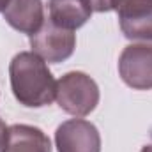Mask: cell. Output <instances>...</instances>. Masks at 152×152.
I'll return each instance as SVG.
<instances>
[{
    "instance_id": "12",
    "label": "cell",
    "mask_w": 152,
    "mask_h": 152,
    "mask_svg": "<svg viewBox=\"0 0 152 152\" xmlns=\"http://www.w3.org/2000/svg\"><path fill=\"white\" fill-rule=\"evenodd\" d=\"M7 4H9V0H0V12H4V9L7 7Z\"/></svg>"
},
{
    "instance_id": "6",
    "label": "cell",
    "mask_w": 152,
    "mask_h": 152,
    "mask_svg": "<svg viewBox=\"0 0 152 152\" xmlns=\"http://www.w3.org/2000/svg\"><path fill=\"white\" fill-rule=\"evenodd\" d=\"M58 152H101L99 129L85 118H69L55 131Z\"/></svg>"
},
{
    "instance_id": "1",
    "label": "cell",
    "mask_w": 152,
    "mask_h": 152,
    "mask_svg": "<svg viewBox=\"0 0 152 152\" xmlns=\"http://www.w3.org/2000/svg\"><path fill=\"white\" fill-rule=\"evenodd\" d=\"M11 90L27 108H42L55 101L57 81L48 64L34 51H20L9 64Z\"/></svg>"
},
{
    "instance_id": "8",
    "label": "cell",
    "mask_w": 152,
    "mask_h": 152,
    "mask_svg": "<svg viewBox=\"0 0 152 152\" xmlns=\"http://www.w3.org/2000/svg\"><path fill=\"white\" fill-rule=\"evenodd\" d=\"M50 20L67 30L81 28L92 16V5L88 0H48Z\"/></svg>"
},
{
    "instance_id": "5",
    "label": "cell",
    "mask_w": 152,
    "mask_h": 152,
    "mask_svg": "<svg viewBox=\"0 0 152 152\" xmlns=\"http://www.w3.org/2000/svg\"><path fill=\"white\" fill-rule=\"evenodd\" d=\"M126 39L152 42V0H112Z\"/></svg>"
},
{
    "instance_id": "9",
    "label": "cell",
    "mask_w": 152,
    "mask_h": 152,
    "mask_svg": "<svg viewBox=\"0 0 152 152\" xmlns=\"http://www.w3.org/2000/svg\"><path fill=\"white\" fill-rule=\"evenodd\" d=\"M5 152H51V142L36 126L14 124L9 127Z\"/></svg>"
},
{
    "instance_id": "10",
    "label": "cell",
    "mask_w": 152,
    "mask_h": 152,
    "mask_svg": "<svg viewBox=\"0 0 152 152\" xmlns=\"http://www.w3.org/2000/svg\"><path fill=\"white\" fill-rule=\"evenodd\" d=\"M92 5V11L96 12H110L112 11V0H88Z\"/></svg>"
},
{
    "instance_id": "7",
    "label": "cell",
    "mask_w": 152,
    "mask_h": 152,
    "mask_svg": "<svg viewBox=\"0 0 152 152\" xmlns=\"http://www.w3.org/2000/svg\"><path fill=\"white\" fill-rule=\"evenodd\" d=\"M2 14L9 27L27 36L36 34L44 23L42 0H9Z\"/></svg>"
},
{
    "instance_id": "2",
    "label": "cell",
    "mask_w": 152,
    "mask_h": 152,
    "mask_svg": "<svg viewBox=\"0 0 152 152\" xmlns=\"http://www.w3.org/2000/svg\"><path fill=\"white\" fill-rule=\"evenodd\" d=\"M99 87L83 71H69L57 81L55 101L69 115L87 117L99 104Z\"/></svg>"
},
{
    "instance_id": "13",
    "label": "cell",
    "mask_w": 152,
    "mask_h": 152,
    "mask_svg": "<svg viewBox=\"0 0 152 152\" xmlns=\"http://www.w3.org/2000/svg\"><path fill=\"white\" fill-rule=\"evenodd\" d=\"M140 152H152V143H149V145H145V147H143V149H142Z\"/></svg>"
},
{
    "instance_id": "11",
    "label": "cell",
    "mask_w": 152,
    "mask_h": 152,
    "mask_svg": "<svg viewBox=\"0 0 152 152\" xmlns=\"http://www.w3.org/2000/svg\"><path fill=\"white\" fill-rule=\"evenodd\" d=\"M7 138H9V127L5 126V122L0 118V152H5L7 147Z\"/></svg>"
},
{
    "instance_id": "4",
    "label": "cell",
    "mask_w": 152,
    "mask_h": 152,
    "mask_svg": "<svg viewBox=\"0 0 152 152\" xmlns=\"http://www.w3.org/2000/svg\"><path fill=\"white\" fill-rule=\"evenodd\" d=\"M118 75L122 81L134 90L152 88V44H127L118 57Z\"/></svg>"
},
{
    "instance_id": "3",
    "label": "cell",
    "mask_w": 152,
    "mask_h": 152,
    "mask_svg": "<svg viewBox=\"0 0 152 152\" xmlns=\"http://www.w3.org/2000/svg\"><path fill=\"white\" fill-rule=\"evenodd\" d=\"M30 46L32 51L37 53L44 62L60 64L75 53L76 34L55 25L51 20H44L41 28L30 36Z\"/></svg>"
}]
</instances>
